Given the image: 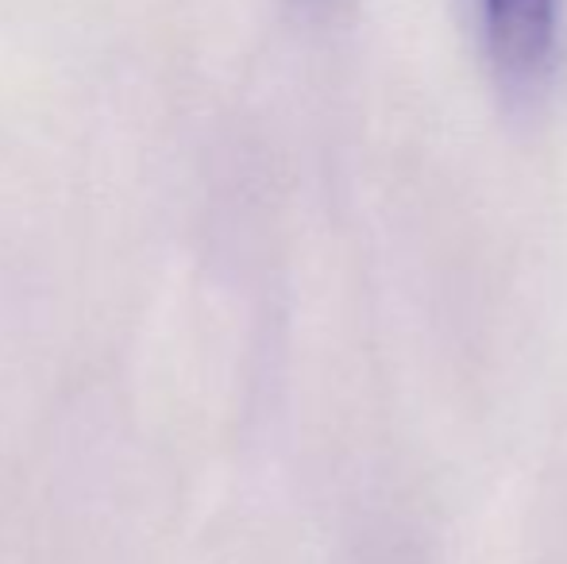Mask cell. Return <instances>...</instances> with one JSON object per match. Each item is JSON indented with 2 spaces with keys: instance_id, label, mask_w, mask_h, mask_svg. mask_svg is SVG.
<instances>
[{
  "instance_id": "cell-1",
  "label": "cell",
  "mask_w": 567,
  "mask_h": 564,
  "mask_svg": "<svg viewBox=\"0 0 567 564\" xmlns=\"http://www.w3.org/2000/svg\"><path fill=\"white\" fill-rule=\"evenodd\" d=\"M478 39L506 90H533L548 74L560 31V0H471Z\"/></svg>"
}]
</instances>
